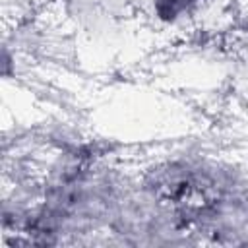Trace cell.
<instances>
[{"label":"cell","mask_w":248,"mask_h":248,"mask_svg":"<svg viewBox=\"0 0 248 248\" xmlns=\"http://www.w3.org/2000/svg\"><path fill=\"white\" fill-rule=\"evenodd\" d=\"M157 192L186 211L203 209L211 202V186L186 170H167L157 180Z\"/></svg>","instance_id":"1"}]
</instances>
